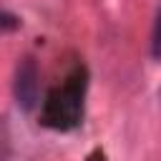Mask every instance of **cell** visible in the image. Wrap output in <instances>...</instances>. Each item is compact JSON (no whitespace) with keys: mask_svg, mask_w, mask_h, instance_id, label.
Wrapping results in <instances>:
<instances>
[{"mask_svg":"<svg viewBox=\"0 0 161 161\" xmlns=\"http://www.w3.org/2000/svg\"><path fill=\"white\" fill-rule=\"evenodd\" d=\"M15 28H20V18L0 10V30H15Z\"/></svg>","mask_w":161,"mask_h":161,"instance_id":"obj_4","label":"cell"},{"mask_svg":"<svg viewBox=\"0 0 161 161\" xmlns=\"http://www.w3.org/2000/svg\"><path fill=\"white\" fill-rule=\"evenodd\" d=\"M158 101H161V88H158Z\"/></svg>","mask_w":161,"mask_h":161,"instance_id":"obj_5","label":"cell"},{"mask_svg":"<svg viewBox=\"0 0 161 161\" xmlns=\"http://www.w3.org/2000/svg\"><path fill=\"white\" fill-rule=\"evenodd\" d=\"M151 55L161 58V8L156 10V23H153V33H151Z\"/></svg>","mask_w":161,"mask_h":161,"instance_id":"obj_3","label":"cell"},{"mask_svg":"<svg viewBox=\"0 0 161 161\" xmlns=\"http://www.w3.org/2000/svg\"><path fill=\"white\" fill-rule=\"evenodd\" d=\"M15 101L23 111H33L40 101V70L33 55H23L15 65V80H13Z\"/></svg>","mask_w":161,"mask_h":161,"instance_id":"obj_2","label":"cell"},{"mask_svg":"<svg viewBox=\"0 0 161 161\" xmlns=\"http://www.w3.org/2000/svg\"><path fill=\"white\" fill-rule=\"evenodd\" d=\"M83 75L80 70H75L60 88H55L43 106V123L55 131H68L78 126L83 116Z\"/></svg>","mask_w":161,"mask_h":161,"instance_id":"obj_1","label":"cell"}]
</instances>
